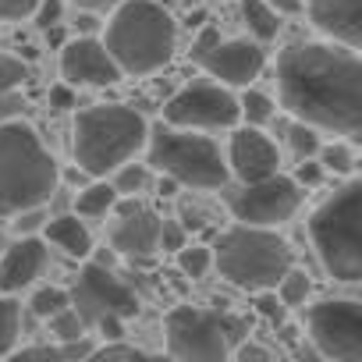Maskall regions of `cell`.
<instances>
[{
    "instance_id": "1",
    "label": "cell",
    "mask_w": 362,
    "mask_h": 362,
    "mask_svg": "<svg viewBox=\"0 0 362 362\" xmlns=\"http://www.w3.org/2000/svg\"><path fill=\"white\" fill-rule=\"evenodd\" d=\"M281 107L316 132L355 139L362 128V61L341 43H291L277 57Z\"/></svg>"
},
{
    "instance_id": "2",
    "label": "cell",
    "mask_w": 362,
    "mask_h": 362,
    "mask_svg": "<svg viewBox=\"0 0 362 362\" xmlns=\"http://www.w3.org/2000/svg\"><path fill=\"white\" fill-rule=\"evenodd\" d=\"M57 160L33 124H0V217L40 210L57 189Z\"/></svg>"
},
{
    "instance_id": "3",
    "label": "cell",
    "mask_w": 362,
    "mask_h": 362,
    "mask_svg": "<svg viewBox=\"0 0 362 362\" xmlns=\"http://www.w3.org/2000/svg\"><path fill=\"white\" fill-rule=\"evenodd\" d=\"M100 43L121 75H153L174 57L177 25L156 0H124L114 8Z\"/></svg>"
},
{
    "instance_id": "4",
    "label": "cell",
    "mask_w": 362,
    "mask_h": 362,
    "mask_svg": "<svg viewBox=\"0 0 362 362\" xmlns=\"http://www.w3.org/2000/svg\"><path fill=\"white\" fill-rule=\"evenodd\" d=\"M146 135H149V124L135 107L100 103V107L78 110L75 128H71V153H75L78 170L93 177H107L146 146Z\"/></svg>"
},
{
    "instance_id": "5",
    "label": "cell",
    "mask_w": 362,
    "mask_h": 362,
    "mask_svg": "<svg viewBox=\"0 0 362 362\" xmlns=\"http://www.w3.org/2000/svg\"><path fill=\"white\" fill-rule=\"evenodd\" d=\"M214 252V267L221 270V277L242 291H274L281 284V277L295 267L291 245L274 235L270 228H231L217 238Z\"/></svg>"
},
{
    "instance_id": "6",
    "label": "cell",
    "mask_w": 362,
    "mask_h": 362,
    "mask_svg": "<svg viewBox=\"0 0 362 362\" xmlns=\"http://www.w3.org/2000/svg\"><path fill=\"white\" fill-rule=\"evenodd\" d=\"M309 238L316 245L323 270L334 281L355 284L362 277V185L358 181H344L330 199H323L313 210Z\"/></svg>"
},
{
    "instance_id": "7",
    "label": "cell",
    "mask_w": 362,
    "mask_h": 362,
    "mask_svg": "<svg viewBox=\"0 0 362 362\" xmlns=\"http://www.w3.org/2000/svg\"><path fill=\"white\" fill-rule=\"evenodd\" d=\"M149 142V163L170 177L174 185H192V189H224L228 185V163L217 142L206 135H192L185 128H156L146 135Z\"/></svg>"
},
{
    "instance_id": "8",
    "label": "cell",
    "mask_w": 362,
    "mask_h": 362,
    "mask_svg": "<svg viewBox=\"0 0 362 362\" xmlns=\"http://www.w3.org/2000/svg\"><path fill=\"white\" fill-rule=\"evenodd\" d=\"M242 334L245 320L199 305H177L163 320V337L174 362H228L231 348L242 344Z\"/></svg>"
},
{
    "instance_id": "9",
    "label": "cell",
    "mask_w": 362,
    "mask_h": 362,
    "mask_svg": "<svg viewBox=\"0 0 362 362\" xmlns=\"http://www.w3.org/2000/svg\"><path fill=\"white\" fill-rule=\"evenodd\" d=\"M71 309L78 313V320L86 327L114 316V320H128L139 313V295L103 263H86L75 288H71Z\"/></svg>"
},
{
    "instance_id": "10",
    "label": "cell",
    "mask_w": 362,
    "mask_h": 362,
    "mask_svg": "<svg viewBox=\"0 0 362 362\" xmlns=\"http://www.w3.org/2000/svg\"><path fill=\"white\" fill-rule=\"evenodd\" d=\"M309 337L330 362H362V309L355 298H327L309 309Z\"/></svg>"
},
{
    "instance_id": "11",
    "label": "cell",
    "mask_w": 362,
    "mask_h": 362,
    "mask_svg": "<svg viewBox=\"0 0 362 362\" xmlns=\"http://www.w3.org/2000/svg\"><path fill=\"white\" fill-rule=\"evenodd\" d=\"M163 121L170 128H231L238 121V100L217 82H192L174 93L163 107Z\"/></svg>"
},
{
    "instance_id": "12",
    "label": "cell",
    "mask_w": 362,
    "mask_h": 362,
    "mask_svg": "<svg viewBox=\"0 0 362 362\" xmlns=\"http://www.w3.org/2000/svg\"><path fill=\"white\" fill-rule=\"evenodd\" d=\"M298 206H302V189L284 174H270L263 181L242 185L231 196V214L245 228H277L291 221Z\"/></svg>"
},
{
    "instance_id": "13",
    "label": "cell",
    "mask_w": 362,
    "mask_h": 362,
    "mask_svg": "<svg viewBox=\"0 0 362 362\" xmlns=\"http://www.w3.org/2000/svg\"><path fill=\"white\" fill-rule=\"evenodd\" d=\"M199 64L210 78H217V86H252L267 64V54L249 40H221L210 54L199 57Z\"/></svg>"
},
{
    "instance_id": "14",
    "label": "cell",
    "mask_w": 362,
    "mask_h": 362,
    "mask_svg": "<svg viewBox=\"0 0 362 362\" xmlns=\"http://www.w3.org/2000/svg\"><path fill=\"white\" fill-rule=\"evenodd\" d=\"M228 174L242 177V185H252V181H263L270 174H281V153L274 146L270 135H263L259 128H238L231 135V146H228Z\"/></svg>"
},
{
    "instance_id": "15",
    "label": "cell",
    "mask_w": 362,
    "mask_h": 362,
    "mask_svg": "<svg viewBox=\"0 0 362 362\" xmlns=\"http://www.w3.org/2000/svg\"><path fill=\"white\" fill-rule=\"evenodd\" d=\"M61 75H64V86H114V82H121L117 64L110 61L103 43L93 36H78V40L61 47Z\"/></svg>"
},
{
    "instance_id": "16",
    "label": "cell",
    "mask_w": 362,
    "mask_h": 362,
    "mask_svg": "<svg viewBox=\"0 0 362 362\" xmlns=\"http://www.w3.org/2000/svg\"><path fill=\"white\" fill-rule=\"evenodd\" d=\"M117 228L110 235V245L128 256V259H149L153 252H160L156 238H160V217L142 206V203H117Z\"/></svg>"
},
{
    "instance_id": "17",
    "label": "cell",
    "mask_w": 362,
    "mask_h": 362,
    "mask_svg": "<svg viewBox=\"0 0 362 362\" xmlns=\"http://www.w3.org/2000/svg\"><path fill=\"white\" fill-rule=\"evenodd\" d=\"M313 25L330 36V43L358 50L362 43V0H305Z\"/></svg>"
},
{
    "instance_id": "18",
    "label": "cell",
    "mask_w": 362,
    "mask_h": 362,
    "mask_svg": "<svg viewBox=\"0 0 362 362\" xmlns=\"http://www.w3.org/2000/svg\"><path fill=\"white\" fill-rule=\"evenodd\" d=\"M47 263V245L40 238H18L4 256H0V291L15 295L29 288Z\"/></svg>"
},
{
    "instance_id": "19",
    "label": "cell",
    "mask_w": 362,
    "mask_h": 362,
    "mask_svg": "<svg viewBox=\"0 0 362 362\" xmlns=\"http://www.w3.org/2000/svg\"><path fill=\"white\" fill-rule=\"evenodd\" d=\"M47 238H50L61 252L78 256V259H86V256L93 252V235H89V228H86L75 214H64V217L47 221Z\"/></svg>"
},
{
    "instance_id": "20",
    "label": "cell",
    "mask_w": 362,
    "mask_h": 362,
    "mask_svg": "<svg viewBox=\"0 0 362 362\" xmlns=\"http://www.w3.org/2000/svg\"><path fill=\"white\" fill-rule=\"evenodd\" d=\"M242 22L249 25V33L259 43H267L281 33V15L267 4V0H242Z\"/></svg>"
},
{
    "instance_id": "21",
    "label": "cell",
    "mask_w": 362,
    "mask_h": 362,
    "mask_svg": "<svg viewBox=\"0 0 362 362\" xmlns=\"http://www.w3.org/2000/svg\"><path fill=\"white\" fill-rule=\"evenodd\" d=\"M114 206H117L114 185H110V181H93V185H86L78 192V199H75V210H78L75 217H103Z\"/></svg>"
},
{
    "instance_id": "22",
    "label": "cell",
    "mask_w": 362,
    "mask_h": 362,
    "mask_svg": "<svg viewBox=\"0 0 362 362\" xmlns=\"http://www.w3.org/2000/svg\"><path fill=\"white\" fill-rule=\"evenodd\" d=\"M174 256H177V270L185 274V277H192V281L206 277L210 267H214V252H210V245H181Z\"/></svg>"
},
{
    "instance_id": "23",
    "label": "cell",
    "mask_w": 362,
    "mask_h": 362,
    "mask_svg": "<svg viewBox=\"0 0 362 362\" xmlns=\"http://www.w3.org/2000/svg\"><path fill=\"white\" fill-rule=\"evenodd\" d=\"M18 330H22V305L4 295L0 298V355H8L18 341Z\"/></svg>"
},
{
    "instance_id": "24",
    "label": "cell",
    "mask_w": 362,
    "mask_h": 362,
    "mask_svg": "<svg viewBox=\"0 0 362 362\" xmlns=\"http://www.w3.org/2000/svg\"><path fill=\"white\" fill-rule=\"evenodd\" d=\"M309 291H313V281H309V274L305 270H288L284 277H281V284L274 288V295L284 302V305H302L305 298H309Z\"/></svg>"
},
{
    "instance_id": "25",
    "label": "cell",
    "mask_w": 362,
    "mask_h": 362,
    "mask_svg": "<svg viewBox=\"0 0 362 362\" xmlns=\"http://www.w3.org/2000/svg\"><path fill=\"white\" fill-rule=\"evenodd\" d=\"M238 117H245L249 128H259V124H267V121L274 117V100H270L267 93L249 89V93L238 100Z\"/></svg>"
},
{
    "instance_id": "26",
    "label": "cell",
    "mask_w": 362,
    "mask_h": 362,
    "mask_svg": "<svg viewBox=\"0 0 362 362\" xmlns=\"http://www.w3.org/2000/svg\"><path fill=\"white\" fill-rule=\"evenodd\" d=\"M47 323H50V334H54L61 344H68V341H78V337H86V330H89V327L78 320V313H75L71 305H68V309H61L57 316H50Z\"/></svg>"
},
{
    "instance_id": "27",
    "label": "cell",
    "mask_w": 362,
    "mask_h": 362,
    "mask_svg": "<svg viewBox=\"0 0 362 362\" xmlns=\"http://www.w3.org/2000/svg\"><path fill=\"white\" fill-rule=\"evenodd\" d=\"M71 305V298H68V291H61V288H40L36 295H33V302H29V309L40 316V320H50V316H57L61 309H68Z\"/></svg>"
},
{
    "instance_id": "28",
    "label": "cell",
    "mask_w": 362,
    "mask_h": 362,
    "mask_svg": "<svg viewBox=\"0 0 362 362\" xmlns=\"http://www.w3.org/2000/svg\"><path fill=\"white\" fill-rule=\"evenodd\" d=\"M146 181H149V170H146V163H121L117 167V181H114V192L121 196V192H128V196H135V192H142L146 189Z\"/></svg>"
},
{
    "instance_id": "29",
    "label": "cell",
    "mask_w": 362,
    "mask_h": 362,
    "mask_svg": "<svg viewBox=\"0 0 362 362\" xmlns=\"http://www.w3.org/2000/svg\"><path fill=\"white\" fill-rule=\"evenodd\" d=\"M288 142H291V149H295L302 160L316 156V153H320V146H323V142H320V132H316V128H309V124H298V121L288 128Z\"/></svg>"
},
{
    "instance_id": "30",
    "label": "cell",
    "mask_w": 362,
    "mask_h": 362,
    "mask_svg": "<svg viewBox=\"0 0 362 362\" xmlns=\"http://www.w3.org/2000/svg\"><path fill=\"white\" fill-rule=\"evenodd\" d=\"M320 163L330 167L334 174H348L355 167V153L348 142H330V146H320Z\"/></svg>"
},
{
    "instance_id": "31",
    "label": "cell",
    "mask_w": 362,
    "mask_h": 362,
    "mask_svg": "<svg viewBox=\"0 0 362 362\" xmlns=\"http://www.w3.org/2000/svg\"><path fill=\"white\" fill-rule=\"evenodd\" d=\"M25 64L11 54H0V93H15L22 82H25Z\"/></svg>"
},
{
    "instance_id": "32",
    "label": "cell",
    "mask_w": 362,
    "mask_h": 362,
    "mask_svg": "<svg viewBox=\"0 0 362 362\" xmlns=\"http://www.w3.org/2000/svg\"><path fill=\"white\" fill-rule=\"evenodd\" d=\"M8 362H64L57 344H29L22 351H11Z\"/></svg>"
},
{
    "instance_id": "33",
    "label": "cell",
    "mask_w": 362,
    "mask_h": 362,
    "mask_svg": "<svg viewBox=\"0 0 362 362\" xmlns=\"http://www.w3.org/2000/svg\"><path fill=\"white\" fill-rule=\"evenodd\" d=\"M61 15H64V0H40L36 11H33V18H36V25L43 33L54 29V25H61Z\"/></svg>"
},
{
    "instance_id": "34",
    "label": "cell",
    "mask_w": 362,
    "mask_h": 362,
    "mask_svg": "<svg viewBox=\"0 0 362 362\" xmlns=\"http://www.w3.org/2000/svg\"><path fill=\"white\" fill-rule=\"evenodd\" d=\"M156 245H160L163 252H177L181 245H189V242H185V228H181L177 221H160V238H156Z\"/></svg>"
},
{
    "instance_id": "35",
    "label": "cell",
    "mask_w": 362,
    "mask_h": 362,
    "mask_svg": "<svg viewBox=\"0 0 362 362\" xmlns=\"http://www.w3.org/2000/svg\"><path fill=\"white\" fill-rule=\"evenodd\" d=\"M256 309H259V316H267L274 327H284V313H288V305L274 295V291H259V298H256Z\"/></svg>"
},
{
    "instance_id": "36",
    "label": "cell",
    "mask_w": 362,
    "mask_h": 362,
    "mask_svg": "<svg viewBox=\"0 0 362 362\" xmlns=\"http://www.w3.org/2000/svg\"><path fill=\"white\" fill-rule=\"evenodd\" d=\"M40 0H0V22H22L36 11Z\"/></svg>"
},
{
    "instance_id": "37",
    "label": "cell",
    "mask_w": 362,
    "mask_h": 362,
    "mask_svg": "<svg viewBox=\"0 0 362 362\" xmlns=\"http://www.w3.org/2000/svg\"><path fill=\"white\" fill-rule=\"evenodd\" d=\"M128 344H121V341H114V344H107V348H93L82 362H124L128 358Z\"/></svg>"
},
{
    "instance_id": "38",
    "label": "cell",
    "mask_w": 362,
    "mask_h": 362,
    "mask_svg": "<svg viewBox=\"0 0 362 362\" xmlns=\"http://www.w3.org/2000/svg\"><path fill=\"white\" fill-rule=\"evenodd\" d=\"M320 177H323V167H320L316 160H302V163H298V174H295L291 181L302 189V185H320Z\"/></svg>"
},
{
    "instance_id": "39",
    "label": "cell",
    "mask_w": 362,
    "mask_h": 362,
    "mask_svg": "<svg viewBox=\"0 0 362 362\" xmlns=\"http://www.w3.org/2000/svg\"><path fill=\"white\" fill-rule=\"evenodd\" d=\"M40 224H43V214H40V210H25V214H18V217L11 221V228H15L22 238H29V231H36Z\"/></svg>"
},
{
    "instance_id": "40",
    "label": "cell",
    "mask_w": 362,
    "mask_h": 362,
    "mask_svg": "<svg viewBox=\"0 0 362 362\" xmlns=\"http://www.w3.org/2000/svg\"><path fill=\"white\" fill-rule=\"evenodd\" d=\"M93 351V344L86 341V337H78V341H68V344H61V358L64 362H82L86 355Z\"/></svg>"
},
{
    "instance_id": "41",
    "label": "cell",
    "mask_w": 362,
    "mask_h": 362,
    "mask_svg": "<svg viewBox=\"0 0 362 362\" xmlns=\"http://www.w3.org/2000/svg\"><path fill=\"white\" fill-rule=\"evenodd\" d=\"M71 107H75L71 86H54L50 89V110H71Z\"/></svg>"
},
{
    "instance_id": "42",
    "label": "cell",
    "mask_w": 362,
    "mask_h": 362,
    "mask_svg": "<svg viewBox=\"0 0 362 362\" xmlns=\"http://www.w3.org/2000/svg\"><path fill=\"white\" fill-rule=\"evenodd\" d=\"M217 43H221V33H217V29H203V33H199V40H196V47H192V57L199 61V57H203V54H210Z\"/></svg>"
},
{
    "instance_id": "43",
    "label": "cell",
    "mask_w": 362,
    "mask_h": 362,
    "mask_svg": "<svg viewBox=\"0 0 362 362\" xmlns=\"http://www.w3.org/2000/svg\"><path fill=\"white\" fill-rule=\"evenodd\" d=\"M238 362H274L270 358V351L263 348V344H238Z\"/></svg>"
},
{
    "instance_id": "44",
    "label": "cell",
    "mask_w": 362,
    "mask_h": 362,
    "mask_svg": "<svg viewBox=\"0 0 362 362\" xmlns=\"http://www.w3.org/2000/svg\"><path fill=\"white\" fill-rule=\"evenodd\" d=\"M22 110V100L15 93H0V124L4 121H15V114Z\"/></svg>"
},
{
    "instance_id": "45",
    "label": "cell",
    "mask_w": 362,
    "mask_h": 362,
    "mask_svg": "<svg viewBox=\"0 0 362 362\" xmlns=\"http://www.w3.org/2000/svg\"><path fill=\"white\" fill-rule=\"evenodd\" d=\"M75 4H78L82 11L96 15V11H114L117 4H124V0H75Z\"/></svg>"
},
{
    "instance_id": "46",
    "label": "cell",
    "mask_w": 362,
    "mask_h": 362,
    "mask_svg": "<svg viewBox=\"0 0 362 362\" xmlns=\"http://www.w3.org/2000/svg\"><path fill=\"white\" fill-rule=\"evenodd\" d=\"M96 327H100V330H103V334L110 337V344H114V341H121V334H124V330H121V320H114V316H107V320H100Z\"/></svg>"
},
{
    "instance_id": "47",
    "label": "cell",
    "mask_w": 362,
    "mask_h": 362,
    "mask_svg": "<svg viewBox=\"0 0 362 362\" xmlns=\"http://www.w3.org/2000/svg\"><path fill=\"white\" fill-rule=\"evenodd\" d=\"M267 4H270L277 15H298V11H302V0H267Z\"/></svg>"
},
{
    "instance_id": "48",
    "label": "cell",
    "mask_w": 362,
    "mask_h": 362,
    "mask_svg": "<svg viewBox=\"0 0 362 362\" xmlns=\"http://www.w3.org/2000/svg\"><path fill=\"white\" fill-rule=\"evenodd\" d=\"M124 362H174V358H170V355H149V351H135V348H132Z\"/></svg>"
},
{
    "instance_id": "49",
    "label": "cell",
    "mask_w": 362,
    "mask_h": 362,
    "mask_svg": "<svg viewBox=\"0 0 362 362\" xmlns=\"http://www.w3.org/2000/svg\"><path fill=\"white\" fill-rule=\"evenodd\" d=\"M96 25H100V22H96V15H89V11H82V15H78V22H75V29H78V33H86V36H89V33H96Z\"/></svg>"
},
{
    "instance_id": "50",
    "label": "cell",
    "mask_w": 362,
    "mask_h": 362,
    "mask_svg": "<svg viewBox=\"0 0 362 362\" xmlns=\"http://www.w3.org/2000/svg\"><path fill=\"white\" fill-rule=\"evenodd\" d=\"M174 189H177V185H174L170 177H160V192H163V196H174Z\"/></svg>"
}]
</instances>
